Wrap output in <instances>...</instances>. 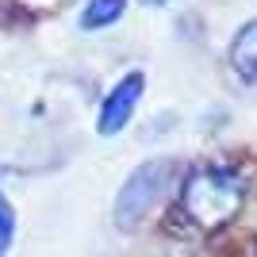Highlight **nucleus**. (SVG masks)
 <instances>
[{"label":"nucleus","instance_id":"20e7f679","mask_svg":"<svg viewBox=\"0 0 257 257\" xmlns=\"http://www.w3.org/2000/svg\"><path fill=\"white\" fill-rule=\"evenodd\" d=\"M226 65H230L238 85L257 88V16L246 20L230 35V43H226Z\"/></svg>","mask_w":257,"mask_h":257},{"label":"nucleus","instance_id":"0eeeda50","mask_svg":"<svg viewBox=\"0 0 257 257\" xmlns=\"http://www.w3.org/2000/svg\"><path fill=\"white\" fill-rule=\"evenodd\" d=\"M142 8H165V4H169V0H139Z\"/></svg>","mask_w":257,"mask_h":257},{"label":"nucleus","instance_id":"f03ea898","mask_svg":"<svg viewBox=\"0 0 257 257\" xmlns=\"http://www.w3.org/2000/svg\"><path fill=\"white\" fill-rule=\"evenodd\" d=\"M181 177H184V165L177 158H169V154H158V158H146L142 165H135L115 192V207H111L115 230H127V234L139 230L165 204L173 184H181Z\"/></svg>","mask_w":257,"mask_h":257},{"label":"nucleus","instance_id":"f257e3e1","mask_svg":"<svg viewBox=\"0 0 257 257\" xmlns=\"http://www.w3.org/2000/svg\"><path fill=\"white\" fill-rule=\"evenodd\" d=\"M249 196L246 173L230 161H204L181 177V211L188 223L215 234L226 223H234Z\"/></svg>","mask_w":257,"mask_h":257},{"label":"nucleus","instance_id":"7ed1b4c3","mask_svg":"<svg viewBox=\"0 0 257 257\" xmlns=\"http://www.w3.org/2000/svg\"><path fill=\"white\" fill-rule=\"evenodd\" d=\"M142 96H146V73L142 69H127L115 85L104 92L100 100V111H96V135L100 139H115L131 127V119L139 111Z\"/></svg>","mask_w":257,"mask_h":257},{"label":"nucleus","instance_id":"423d86ee","mask_svg":"<svg viewBox=\"0 0 257 257\" xmlns=\"http://www.w3.org/2000/svg\"><path fill=\"white\" fill-rule=\"evenodd\" d=\"M12 242H16V207H12L4 184H0V257L12 253Z\"/></svg>","mask_w":257,"mask_h":257},{"label":"nucleus","instance_id":"39448f33","mask_svg":"<svg viewBox=\"0 0 257 257\" xmlns=\"http://www.w3.org/2000/svg\"><path fill=\"white\" fill-rule=\"evenodd\" d=\"M127 16V0H85L77 12V27L81 31H107Z\"/></svg>","mask_w":257,"mask_h":257}]
</instances>
